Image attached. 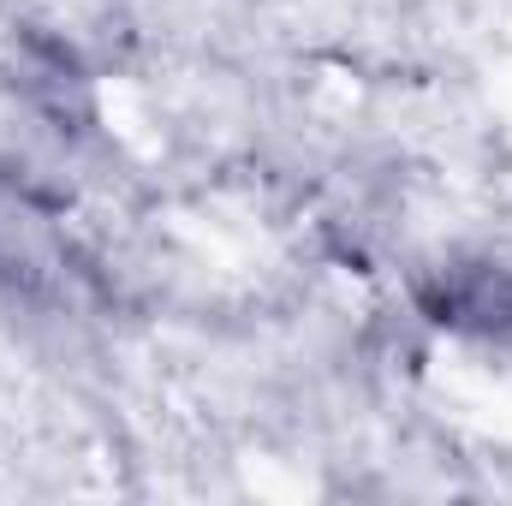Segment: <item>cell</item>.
Here are the masks:
<instances>
[{
  "label": "cell",
  "mask_w": 512,
  "mask_h": 506,
  "mask_svg": "<svg viewBox=\"0 0 512 506\" xmlns=\"http://www.w3.org/2000/svg\"><path fill=\"white\" fill-rule=\"evenodd\" d=\"M429 310H435V322L465 328V334L512 352V268H501V262L447 268L441 286L429 292Z\"/></svg>",
  "instance_id": "1"
}]
</instances>
